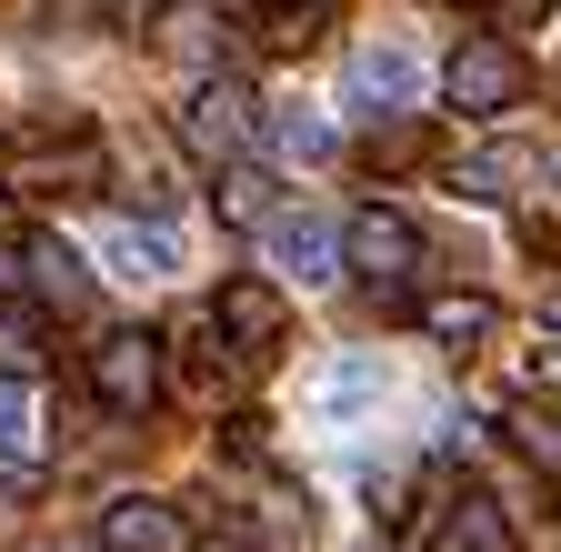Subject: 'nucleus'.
Returning <instances> with one entry per match:
<instances>
[{"label":"nucleus","instance_id":"nucleus-1","mask_svg":"<svg viewBox=\"0 0 561 552\" xmlns=\"http://www.w3.org/2000/svg\"><path fill=\"white\" fill-rule=\"evenodd\" d=\"M101 171H111V142H101L91 121L21 131V142L0 151V181H11V191H41V201H60V191H101Z\"/></svg>","mask_w":561,"mask_h":552},{"label":"nucleus","instance_id":"nucleus-2","mask_svg":"<svg viewBox=\"0 0 561 552\" xmlns=\"http://www.w3.org/2000/svg\"><path fill=\"white\" fill-rule=\"evenodd\" d=\"M91 402L121 423H151L161 412V341L151 331H101L91 341Z\"/></svg>","mask_w":561,"mask_h":552},{"label":"nucleus","instance_id":"nucleus-3","mask_svg":"<svg viewBox=\"0 0 561 552\" xmlns=\"http://www.w3.org/2000/svg\"><path fill=\"white\" fill-rule=\"evenodd\" d=\"M522 91H531V60H522L512 41H491V31H481V41H461V50H451V71H442V101H451V111H471V121L512 111Z\"/></svg>","mask_w":561,"mask_h":552},{"label":"nucleus","instance_id":"nucleus-4","mask_svg":"<svg viewBox=\"0 0 561 552\" xmlns=\"http://www.w3.org/2000/svg\"><path fill=\"white\" fill-rule=\"evenodd\" d=\"M341 261L362 271L371 292H401L411 271H421V232H411V222L391 212V201H362V212L341 222Z\"/></svg>","mask_w":561,"mask_h":552},{"label":"nucleus","instance_id":"nucleus-5","mask_svg":"<svg viewBox=\"0 0 561 552\" xmlns=\"http://www.w3.org/2000/svg\"><path fill=\"white\" fill-rule=\"evenodd\" d=\"M261 142V101L241 91V81H201L191 101H181V151H201V161H241Z\"/></svg>","mask_w":561,"mask_h":552},{"label":"nucleus","instance_id":"nucleus-6","mask_svg":"<svg viewBox=\"0 0 561 552\" xmlns=\"http://www.w3.org/2000/svg\"><path fill=\"white\" fill-rule=\"evenodd\" d=\"M210 322H221V341H231L241 362H261V352H280V341H291V302H280L271 282H221Z\"/></svg>","mask_w":561,"mask_h":552},{"label":"nucleus","instance_id":"nucleus-7","mask_svg":"<svg viewBox=\"0 0 561 552\" xmlns=\"http://www.w3.org/2000/svg\"><path fill=\"white\" fill-rule=\"evenodd\" d=\"M341 101L351 111H411L421 101V60L401 41H362V50H351V71H341Z\"/></svg>","mask_w":561,"mask_h":552},{"label":"nucleus","instance_id":"nucleus-8","mask_svg":"<svg viewBox=\"0 0 561 552\" xmlns=\"http://www.w3.org/2000/svg\"><path fill=\"white\" fill-rule=\"evenodd\" d=\"M261 251L291 271V282H341V222H321V212H271Z\"/></svg>","mask_w":561,"mask_h":552},{"label":"nucleus","instance_id":"nucleus-9","mask_svg":"<svg viewBox=\"0 0 561 552\" xmlns=\"http://www.w3.org/2000/svg\"><path fill=\"white\" fill-rule=\"evenodd\" d=\"M512 542H522V522L502 512V493H451L421 532V552H512Z\"/></svg>","mask_w":561,"mask_h":552},{"label":"nucleus","instance_id":"nucleus-10","mask_svg":"<svg viewBox=\"0 0 561 552\" xmlns=\"http://www.w3.org/2000/svg\"><path fill=\"white\" fill-rule=\"evenodd\" d=\"M101 552H181V512L161 493H121L101 503Z\"/></svg>","mask_w":561,"mask_h":552},{"label":"nucleus","instance_id":"nucleus-11","mask_svg":"<svg viewBox=\"0 0 561 552\" xmlns=\"http://www.w3.org/2000/svg\"><path fill=\"white\" fill-rule=\"evenodd\" d=\"M21 261H31L41 312H81V302H91V271H81V251H70L60 232H31V241H21Z\"/></svg>","mask_w":561,"mask_h":552},{"label":"nucleus","instance_id":"nucleus-12","mask_svg":"<svg viewBox=\"0 0 561 552\" xmlns=\"http://www.w3.org/2000/svg\"><path fill=\"white\" fill-rule=\"evenodd\" d=\"M491 322H502V312H491L481 292H432V302H421V331H432V341H451V352L491 341Z\"/></svg>","mask_w":561,"mask_h":552},{"label":"nucleus","instance_id":"nucleus-13","mask_svg":"<svg viewBox=\"0 0 561 552\" xmlns=\"http://www.w3.org/2000/svg\"><path fill=\"white\" fill-rule=\"evenodd\" d=\"M451 181H461L471 201H522V181H531V161H522L512 142H502V151H461V161H451Z\"/></svg>","mask_w":561,"mask_h":552},{"label":"nucleus","instance_id":"nucleus-14","mask_svg":"<svg viewBox=\"0 0 561 552\" xmlns=\"http://www.w3.org/2000/svg\"><path fill=\"white\" fill-rule=\"evenodd\" d=\"M0 462H41V402H31V372H0Z\"/></svg>","mask_w":561,"mask_h":552},{"label":"nucleus","instance_id":"nucleus-15","mask_svg":"<svg viewBox=\"0 0 561 552\" xmlns=\"http://www.w3.org/2000/svg\"><path fill=\"white\" fill-rule=\"evenodd\" d=\"M101 261H111V282H161V271H171V241L140 232V222H121V232H101Z\"/></svg>","mask_w":561,"mask_h":552},{"label":"nucleus","instance_id":"nucleus-16","mask_svg":"<svg viewBox=\"0 0 561 552\" xmlns=\"http://www.w3.org/2000/svg\"><path fill=\"white\" fill-rule=\"evenodd\" d=\"M502 432H512V452H522V462H531V472L551 482V493H561V412H531V402H522Z\"/></svg>","mask_w":561,"mask_h":552},{"label":"nucleus","instance_id":"nucleus-17","mask_svg":"<svg viewBox=\"0 0 561 552\" xmlns=\"http://www.w3.org/2000/svg\"><path fill=\"white\" fill-rule=\"evenodd\" d=\"M0 372H41V312L0 302Z\"/></svg>","mask_w":561,"mask_h":552},{"label":"nucleus","instance_id":"nucleus-18","mask_svg":"<svg viewBox=\"0 0 561 552\" xmlns=\"http://www.w3.org/2000/svg\"><path fill=\"white\" fill-rule=\"evenodd\" d=\"M210 41H221V21H210V11H171V21H161V50H171V60H210Z\"/></svg>","mask_w":561,"mask_h":552},{"label":"nucleus","instance_id":"nucleus-19","mask_svg":"<svg viewBox=\"0 0 561 552\" xmlns=\"http://www.w3.org/2000/svg\"><path fill=\"white\" fill-rule=\"evenodd\" d=\"M280 151H291V161H331L341 142H331V121H311V111H291V121H280Z\"/></svg>","mask_w":561,"mask_h":552},{"label":"nucleus","instance_id":"nucleus-20","mask_svg":"<svg viewBox=\"0 0 561 552\" xmlns=\"http://www.w3.org/2000/svg\"><path fill=\"white\" fill-rule=\"evenodd\" d=\"M522 382H531V392H551V402H561V352H531V362H522Z\"/></svg>","mask_w":561,"mask_h":552},{"label":"nucleus","instance_id":"nucleus-21","mask_svg":"<svg viewBox=\"0 0 561 552\" xmlns=\"http://www.w3.org/2000/svg\"><path fill=\"white\" fill-rule=\"evenodd\" d=\"M21 282H31V261H21V241H0V302H11Z\"/></svg>","mask_w":561,"mask_h":552},{"label":"nucleus","instance_id":"nucleus-22","mask_svg":"<svg viewBox=\"0 0 561 552\" xmlns=\"http://www.w3.org/2000/svg\"><path fill=\"white\" fill-rule=\"evenodd\" d=\"M210 552H261V542H251L241 522H221V532H210Z\"/></svg>","mask_w":561,"mask_h":552},{"label":"nucleus","instance_id":"nucleus-23","mask_svg":"<svg viewBox=\"0 0 561 552\" xmlns=\"http://www.w3.org/2000/svg\"><path fill=\"white\" fill-rule=\"evenodd\" d=\"M471 11H491V0H471ZM512 11H531V0H512Z\"/></svg>","mask_w":561,"mask_h":552},{"label":"nucleus","instance_id":"nucleus-24","mask_svg":"<svg viewBox=\"0 0 561 552\" xmlns=\"http://www.w3.org/2000/svg\"><path fill=\"white\" fill-rule=\"evenodd\" d=\"M271 11H301V0H271Z\"/></svg>","mask_w":561,"mask_h":552},{"label":"nucleus","instance_id":"nucleus-25","mask_svg":"<svg viewBox=\"0 0 561 552\" xmlns=\"http://www.w3.org/2000/svg\"><path fill=\"white\" fill-rule=\"evenodd\" d=\"M551 181H561V161H551Z\"/></svg>","mask_w":561,"mask_h":552}]
</instances>
